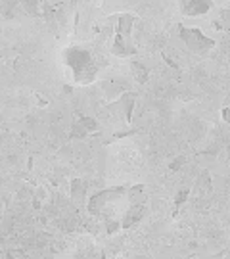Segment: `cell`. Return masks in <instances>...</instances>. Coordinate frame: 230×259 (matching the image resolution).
Masks as SVG:
<instances>
[{"label":"cell","instance_id":"obj_2","mask_svg":"<svg viewBox=\"0 0 230 259\" xmlns=\"http://www.w3.org/2000/svg\"><path fill=\"white\" fill-rule=\"evenodd\" d=\"M180 8L186 16H203L211 10V0H180Z\"/></svg>","mask_w":230,"mask_h":259},{"label":"cell","instance_id":"obj_1","mask_svg":"<svg viewBox=\"0 0 230 259\" xmlns=\"http://www.w3.org/2000/svg\"><path fill=\"white\" fill-rule=\"evenodd\" d=\"M65 65L71 71L75 83H90L98 71V65L92 60V54L83 48H69L65 50Z\"/></svg>","mask_w":230,"mask_h":259}]
</instances>
